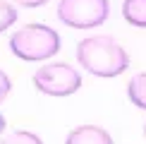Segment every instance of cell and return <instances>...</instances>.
Wrapping results in <instances>:
<instances>
[{
    "instance_id": "2",
    "label": "cell",
    "mask_w": 146,
    "mask_h": 144,
    "mask_svg": "<svg viewBox=\"0 0 146 144\" xmlns=\"http://www.w3.org/2000/svg\"><path fill=\"white\" fill-rule=\"evenodd\" d=\"M10 51L27 63L48 60L60 51V36L46 24H27L10 36Z\"/></svg>"
},
{
    "instance_id": "4",
    "label": "cell",
    "mask_w": 146,
    "mask_h": 144,
    "mask_svg": "<svg viewBox=\"0 0 146 144\" xmlns=\"http://www.w3.org/2000/svg\"><path fill=\"white\" fill-rule=\"evenodd\" d=\"M34 87L46 96H72L82 89V75L67 63H50L36 70Z\"/></svg>"
},
{
    "instance_id": "12",
    "label": "cell",
    "mask_w": 146,
    "mask_h": 144,
    "mask_svg": "<svg viewBox=\"0 0 146 144\" xmlns=\"http://www.w3.org/2000/svg\"><path fill=\"white\" fill-rule=\"evenodd\" d=\"M5 125H7V123H5V115H3V113H0V135H3V132H5Z\"/></svg>"
},
{
    "instance_id": "9",
    "label": "cell",
    "mask_w": 146,
    "mask_h": 144,
    "mask_svg": "<svg viewBox=\"0 0 146 144\" xmlns=\"http://www.w3.org/2000/svg\"><path fill=\"white\" fill-rule=\"evenodd\" d=\"M15 22H17V10L12 7L7 0H0V34L5 29H10Z\"/></svg>"
},
{
    "instance_id": "13",
    "label": "cell",
    "mask_w": 146,
    "mask_h": 144,
    "mask_svg": "<svg viewBox=\"0 0 146 144\" xmlns=\"http://www.w3.org/2000/svg\"><path fill=\"white\" fill-rule=\"evenodd\" d=\"M144 137H146V125H144Z\"/></svg>"
},
{
    "instance_id": "7",
    "label": "cell",
    "mask_w": 146,
    "mask_h": 144,
    "mask_svg": "<svg viewBox=\"0 0 146 144\" xmlns=\"http://www.w3.org/2000/svg\"><path fill=\"white\" fill-rule=\"evenodd\" d=\"M127 96H129V101L137 108L146 111V72H139V75H134L129 79V84H127Z\"/></svg>"
},
{
    "instance_id": "3",
    "label": "cell",
    "mask_w": 146,
    "mask_h": 144,
    "mask_svg": "<svg viewBox=\"0 0 146 144\" xmlns=\"http://www.w3.org/2000/svg\"><path fill=\"white\" fill-rule=\"evenodd\" d=\"M110 15L108 0H60L58 19L72 29H96Z\"/></svg>"
},
{
    "instance_id": "1",
    "label": "cell",
    "mask_w": 146,
    "mask_h": 144,
    "mask_svg": "<svg viewBox=\"0 0 146 144\" xmlns=\"http://www.w3.org/2000/svg\"><path fill=\"white\" fill-rule=\"evenodd\" d=\"M77 60L89 75L110 79L129 67V55L113 36H89L77 43Z\"/></svg>"
},
{
    "instance_id": "8",
    "label": "cell",
    "mask_w": 146,
    "mask_h": 144,
    "mask_svg": "<svg viewBox=\"0 0 146 144\" xmlns=\"http://www.w3.org/2000/svg\"><path fill=\"white\" fill-rule=\"evenodd\" d=\"M0 144H43V142H41V137L34 135V132L19 130V132H12V135H7Z\"/></svg>"
},
{
    "instance_id": "10",
    "label": "cell",
    "mask_w": 146,
    "mask_h": 144,
    "mask_svg": "<svg viewBox=\"0 0 146 144\" xmlns=\"http://www.w3.org/2000/svg\"><path fill=\"white\" fill-rule=\"evenodd\" d=\"M10 89H12V82H10V77L5 75L3 70H0V101H5V96L10 94Z\"/></svg>"
},
{
    "instance_id": "5",
    "label": "cell",
    "mask_w": 146,
    "mask_h": 144,
    "mask_svg": "<svg viewBox=\"0 0 146 144\" xmlns=\"http://www.w3.org/2000/svg\"><path fill=\"white\" fill-rule=\"evenodd\" d=\"M65 144H113V137L98 125H79L67 135Z\"/></svg>"
},
{
    "instance_id": "6",
    "label": "cell",
    "mask_w": 146,
    "mask_h": 144,
    "mask_svg": "<svg viewBox=\"0 0 146 144\" xmlns=\"http://www.w3.org/2000/svg\"><path fill=\"white\" fill-rule=\"evenodd\" d=\"M122 17L132 27L146 29V0H125L122 3Z\"/></svg>"
},
{
    "instance_id": "11",
    "label": "cell",
    "mask_w": 146,
    "mask_h": 144,
    "mask_svg": "<svg viewBox=\"0 0 146 144\" xmlns=\"http://www.w3.org/2000/svg\"><path fill=\"white\" fill-rule=\"evenodd\" d=\"M12 3L24 5V7H41V5H46L48 0H12Z\"/></svg>"
}]
</instances>
